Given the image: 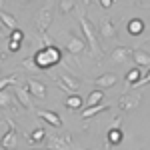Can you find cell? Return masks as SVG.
Listing matches in <instances>:
<instances>
[{
	"instance_id": "9",
	"label": "cell",
	"mask_w": 150,
	"mask_h": 150,
	"mask_svg": "<svg viewBox=\"0 0 150 150\" xmlns=\"http://www.w3.org/2000/svg\"><path fill=\"white\" fill-rule=\"evenodd\" d=\"M26 88H28V92L32 94L34 98H38V100H44V98H46V84H44V82L36 80V78H30L28 84H26Z\"/></svg>"
},
{
	"instance_id": "27",
	"label": "cell",
	"mask_w": 150,
	"mask_h": 150,
	"mask_svg": "<svg viewBox=\"0 0 150 150\" xmlns=\"http://www.w3.org/2000/svg\"><path fill=\"white\" fill-rule=\"evenodd\" d=\"M10 40H14V42H22V40H24V32H22V30H18V28H16V30H12Z\"/></svg>"
},
{
	"instance_id": "1",
	"label": "cell",
	"mask_w": 150,
	"mask_h": 150,
	"mask_svg": "<svg viewBox=\"0 0 150 150\" xmlns=\"http://www.w3.org/2000/svg\"><path fill=\"white\" fill-rule=\"evenodd\" d=\"M32 58H34L36 66L40 70H48V68H52V66H58L62 62V52H60V48L50 44V46L40 48Z\"/></svg>"
},
{
	"instance_id": "31",
	"label": "cell",
	"mask_w": 150,
	"mask_h": 150,
	"mask_svg": "<svg viewBox=\"0 0 150 150\" xmlns=\"http://www.w3.org/2000/svg\"><path fill=\"white\" fill-rule=\"evenodd\" d=\"M90 2H92V0H82V4H84V8H88V6H90Z\"/></svg>"
},
{
	"instance_id": "24",
	"label": "cell",
	"mask_w": 150,
	"mask_h": 150,
	"mask_svg": "<svg viewBox=\"0 0 150 150\" xmlns=\"http://www.w3.org/2000/svg\"><path fill=\"white\" fill-rule=\"evenodd\" d=\"M74 6H76V0H60L58 12H60V14H68V12L74 10Z\"/></svg>"
},
{
	"instance_id": "8",
	"label": "cell",
	"mask_w": 150,
	"mask_h": 150,
	"mask_svg": "<svg viewBox=\"0 0 150 150\" xmlns=\"http://www.w3.org/2000/svg\"><path fill=\"white\" fill-rule=\"evenodd\" d=\"M66 50H68L70 54L78 56V54H82V52L86 50V42L82 40L80 36H76V34H70L68 38H66Z\"/></svg>"
},
{
	"instance_id": "21",
	"label": "cell",
	"mask_w": 150,
	"mask_h": 150,
	"mask_svg": "<svg viewBox=\"0 0 150 150\" xmlns=\"http://www.w3.org/2000/svg\"><path fill=\"white\" fill-rule=\"evenodd\" d=\"M14 94H10V92H6V90H2L0 92V108L4 110V108H14Z\"/></svg>"
},
{
	"instance_id": "33",
	"label": "cell",
	"mask_w": 150,
	"mask_h": 150,
	"mask_svg": "<svg viewBox=\"0 0 150 150\" xmlns=\"http://www.w3.org/2000/svg\"><path fill=\"white\" fill-rule=\"evenodd\" d=\"M4 124H6V122H0V132H2V126H4Z\"/></svg>"
},
{
	"instance_id": "19",
	"label": "cell",
	"mask_w": 150,
	"mask_h": 150,
	"mask_svg": "<svg viewBox=\"0 0 150 150\" xmlns=\"http://www.w3.org/2000/svg\"><path fill=\"white\" fill-rule=\"evenodd\" d=\"M102 100H104V90H102V88H94L92 92L88 94V98H86V106L102 104Z\"/></svg>"
},
{
	"instance_id": "28",
	"label": "cell",
	"mask_w": 150,
	"mask_h": 150,
	"mask_svg": "<svg viewBox=\"0 0 150 150\" xmlns=\"http://www.w3.org/2000/svg\"><path fill=\"white\" fill-rule=\"evenodd\" d=\"M144 84H150V70L142 76V78H140L138 82H136V84H134V88H140V86H144Z\"/></svg>"
},
{
	"instance_id": "3",
	"label": "cell",
	"mask_w": 150,
	"mask_h": 150,
	"mask_svg": "<svg viewBox=\"0 0 150 150\" xmlns=\"http://www.w3.org/2000/svg\"><path fill=\"white\" fill-rule=\"evenodd\" d=\"M52 16H54L52 14V4H46L36 12V30H38V34H46L48 26L52 24Z\"/></svg>"
},
{
	"instance_id": "29",
	"label": "cell",
	"mask_w": 150,
	"mask_h": 150,
	"mask_svg": "<svg viewBox=\"0 0 150 150\" xmlns=\"http://www.w3.org/2000/svg\"><path fill=\"white\" fill-rule=\"evenodd\" d=\"M112 4H114V0H98L100 8H112Z\"/></svg>"
},
{
	"instance_id": "23",
	"label": "cell",
	"mask_w": 150,
	"mask_h": 150,
	"mask_svg": "<svg viewBox=\"0 0 150 150\" xmlns=\"http://www.w3.org/2000/svg\"><path fill=\"white\" fill-rule=\"evenodd\" d=\"M0 20H2V24H4L8 30H16V28H18L16 18H14L12 14H8V12H0Z\"/></svg>"
},
{
	"instance_id": "37",
	"label": "cell",
	"mask_w": 150,
	"mask_h": 150,
	"mask_svg": "<svg viewBox=\"0 0 150 150\" xmlns=\"http://www.w3.org/2000/svg\"><path fill=\"white\" fill-rule=\"evenodd\" d=\"M148 40H150V38H148Z\"/></svg>"
},
{
	"instance_id": "36",
	"label": "cell",
	"mask_w": 150,
	"mask_h": 150,
	"mask_svg": "<svg viewBox=\"0 0 150 150\" xmlns=\"http://www.w3.org/2000/svg\"><path fill=\"white\" fill-rule=\"evenodd\" d=\"M148 42H150V40H148Z\"/></svg>"
},
{
	"instance_id": "25",
	"label": "cell",
	"mask_w": 150,
	"mask_h": 150,
	"mask_svg": "<svg viewBox=\"0 0 150 150\" xmlns=\"http://www.w3.org/2000/svg\"><path fill=\"white\" fill-rule=\"evenodd\" d=\"M16 84V74H8V76H2L0 78V92L6 90L8 86H14Z\"/></svg>"
},
{
	"instance_id": "16",
	"label": "cell",
	"mask_w": 150,
	"mask_h": 150,
	"mask_svg": "<svg viewBox=\"0 0 150 150\" xmlns=\"http://www.w3.org/2000/svg\"><path fill=\"white\" fill-rule=\"evenodd\" d=\"M122 138H124V134H122V130H120V128H108V136H106V148L120 144V142H122Z\"/></svg>"
},
{
	"instance_id": "2",
	"label": "cell",
	"mask_w": 150,
	"mask_h": 150,
	"mask_svg": "<svg viewBox=\"0 0 150 150\" xmlns=\"http://www.w3.org/2000/svg\"><path fill=\"white\" fill-rule=\"evenodd\" d=\"M80 28H82V34L88 42V48H90V54L94 58H100V46H98V32L96 28L92 26V22L86 18V14H80Z\"/></svg>"
},
{
	"instance_id": "35",
	"label": "cell",
	"mask_w": 150,
	"mask_h": 150,
	"mask_svg": "<svg viewBox=\"0 0 150 150\" xmlns=\"http://www.w3.org/2000/svg\"><path fill=\"white\" fill-rule=\"evenodd\" d=\"M0 38H2V30H0Z\"/></svg>"
},
{
	"instance_id": "26",
	"label": "cell",
	"mask_w": 150,
	"mask_h": 150,
	"mask_svg": "<svg viewBox=\"0 0 150 150\" xmlns=\"http://www.w3.org/2000/svg\"><path fill=\"white\" fill-rule=\"evenodd\" d=\"M22 68L24 70H28V72H38V66H36V62H34V58H26L22 62Z\"/></svg>"
},
{
	"instance_id": "15",
	"label": "cell",
	"mask_w": 150,
	"mask_h": 150,
	"mask_svg": "<svg viewBox=\"0 0 150 150\" xmlns=\"http://www.w3.org/2000/svg\"><path fill=\"white\" fill-rule=\"evenodd\" d=\"M38 116H40L44 122H48L50 126H54V128H60V126H62V118H60L56 112H50V110H40V112H38Z\"/></svg>"
},
{
	"instance_id": "4",
	"label": "cell",
	"mask_w": 150,
	"mask_h": 150,
	"mask_svg": "<svg viewBox=\"0 0 150 150\" xmlns=\"http://www.w3.org/2000/svg\"><path fill=\"white\" fill-rule=\"evenodd\" d=\"M58 86L68 94H74L78 88H80V80L76 76H72L70 72H60L58 74Z\"/></svg>"
},
{
	"instance_id": "7",
	"label": "cell",
	"mask_w": 150,
	"mask_h": 150,
	"mask_svg": "<svg viewBox=\"0 0 150 150\" xmlns=\"http://www.w3.org/2000/svg\"><path fill=\"white\" fill-rule=\"evenodd\" d=\"M138 104H140V94H134V96L132 94H122L120 100H118V110L120 112H130Z\"/></svg>"
},
{
	"instance_id": "14",
	"label": "cell",
	"mask_w": 150,
	"mask_h": 150,
	"mask_svg": "<svg viewBox=\"0 0 150 150\" xmlns=\"http://www.w3.org/2000/svg\"><path fill=\"white\" fill-rule=\"evenodd\" d=\"M144 20L142 18H132V20H128V24H126V32L130 36H140L142 32H144Z\"/></svg>"
},
{
	"instance_id": "32",
	"label": "cell",
	"mask_w": 150,
	"mask_h": 150,
	"mask_svg": "<svg viewBox=\"0 0 150 150\" xmlns=\"http://www.w3.org/2000/svg\"><path fill=\"white\" fill-rule=\"evenodd\" d=\"M4 2H6V0H0V12H2V6H4Z\"/></svg>"
},
{
	"instance_id": "13",
	"label": "cell",
	"mask_w": 150,
	"mask_h": 150,
	"mask_svg": "<svg viewBox=\"0 0 150 150\" xmlns=\"http://www.w3.org/2000/svg\"><path fill=\"white\" fill-rule=\"evenodd\" d=\"M116 82H118V76L108 72V74H100V76L94 80V86H96V88H102V90H104V88H112Z\"/></svg>"
},
{
	"instance_id": "5",
	"label": "cell",
	"mask_w": 150,
	"mask_h": 150,
	"mask_svg": "<svg viewBox=\"0 0 150 150\" xmlns=\"http://www.w3.org/2000/svg\"><path fill=\"white\" fill-rule=\"evenodd\" d=\"M132 60V50L128 46H116L112 52H110V64H116V66H120V64H126Z\"/></svg>"
},
{
	"instance_id": "17",
	"label": "cell",
	"mask_w": 150,
	"mask_h": 150,
	"mask_svg": "<svg viewBox=\"0 0 150 150\" xmlns=\"http://www.w3.org/2000/svg\"><path fill=\"white\" fill-rule=\"evenodd\" d=\"M44 138H46V132H44V128H40V126L34 128V130L28 134V142H30L32 146H36V144L40 146V144L44 142Z\"/></svg>"
},
{
	"instance_id": "30",
	"label": "cell",
	"mask_w": 150,
	"mask_h": 150,
	"mask_svg": "<svg viewBox=\"0 0 150 150\" xmlns=\"http://www.w3.org/2000/svg\"><path fill=\"white\" fill-rule=\"evenodd\" d=\"M18 48H20V42H14V40H10L8 50H10V52H18Z\"/></svg>"
},
{
	"instance_id": "22",
	"label": "cell",
	"mask_w": 150,
	"mask_h": 150,
	"mask_svg": "<svg viewBox=\"0 0 150 150\" xmlns=\"http://www.w3.org/2000/svg\"><path fill=\"white\" fill-rule=\"evenodd\" d=\"M140 70H142V68H138V66H136V68H132V70H128V74H126V86H128V88H132V86L142 78Z\"/></svg>"
},
{
	"instance_id": "18",
	"label": "cell",
	"mask_w": 150,
	"mask_h": 150,
	"mask_svg": "<svg viewBox=\"0 0 150 150\" xmlns=\"http://www.w3.org/2000/svg\"><path fill=\"white\" fill-rule=\"evenodd\" d=\"M102 110H108V104H96V106H86L84 108V112H82V118L84 120H88V118H94V116L98 114V112H102Z\"/></svg>"
},
{
	"instance_id": "20",
	"label": "cell",
	"mask_w": 150,
	"mask_h": 150,
	"mask_svg": "<svg viewBox=\"0 0 150 150\" xmlns=\"http://www.w3.org/2000/svg\"><path fill=\"white\" fill-rule=\"evenodd\" d=\"M64 104H66V108H70V110H80L82 106H84V100H82V96H78V94H70Z\"/></svg>"
},
{
	"instance_id": "11",
	"label": "cell",
	"mask_w": 150,
	"mask_h": 150,
	"mask_svg": "<svg viewBox=\"0 0 150 150\" xmlns=\"http://www.w3.org/2000/svg\"><path fill=\"white\" fill-rule=\"evenodd\" d=\"M14 96L18 98V102L22 104L24 110H32V94L28 92V88H20V86H16V90H14Z\"/></svg>"
},
{
	"instance_id": "12",
	"label": "cell",
	"mask_w": 150,
	"mask_h": 150,
	"mask_svg": "<svg viewBox=\"0 0 150 150\" xmlns=\"http://www.w3.org/2000/svg\"><path fill=\"white\" fill-rule=\"evenodd\" d=\"M98 30H100L98 34L102 36V38H116V34H118L116 32V24L110 18H104L102 22H100V28Z\"/></svg>"
},
{
	"instance_id": "6",
	"label": "cell",
	"mask_w": 150,
	"mask_h": 150,
	"mask_svg": "<svg viewBox=\"0 0 150 150\" xmlns=\"http://www.w3.org/2000/svg\"><path fill=\"white\" fill-rule=\"evenodd\" d=\"M6 124H8V132L2 136L0 146H2L4 150H12L14 146H16V138H18V134H16V126H14L12 120H6Z\"/></svg>"
},
{
	"instance_id": "10",
	"label": "cell",
	"mask_w": 150,
	"mask_h": 150,
	"mask_svg": "<svg viewBox=\"0 0 150 150\" xmlns=\"http://www.w3.org/2000/svg\"><path fill=\"white\" fill-rule=\"evenodd\" d=\"M132 62H134L138 68H146V70H150V52L142 50V48L134 50V52H132Z\"/></svg>"
},
{
	"instance_id": "34",
	"label": "cell",
	"mask_w": 150,
	"mask_h": 150,
	"mask_svg": "<svg viewBox=\"0 0 150 150\" xmlns=\"http://www.w3.org/2000/svg\"><path fill=\"white\" fill-rule=\"evenodd\" d=\"M20 2H30V0H20Z\"/></svg>"
}]
</instances>
